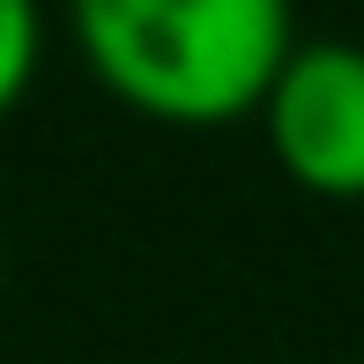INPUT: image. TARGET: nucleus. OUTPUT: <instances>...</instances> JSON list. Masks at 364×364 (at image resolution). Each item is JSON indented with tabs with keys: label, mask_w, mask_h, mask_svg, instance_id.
<instances>
[{
	"label": "nucleus",
	"mask_w": 364,
	"mask_h": 364,
	"mask_svg": "<svg viewBox=\"0 0 364 364\" xmlns=\"http://www.w3.org/2000/svg\"><path fill=\"white\" fill-rule=\"evenodd\" d=\"M90 75L156 127H230L297 53L290 0H68Z\"/></svg>",
	"instance_id": "f257e3e1"
},
{
	"label": "nucleus",
	"mask_w": 364,
	"mask_h": 364,
	"mask_svg": "<svg viewBox=\"0 0 364 364\" xmlns=\"http://www.w3.org/2000/svg\"><path fill=\"white\" fill-rule=\"evenodd\" d=\"M260 134L290 186L320 201H364V45L297 38L260 105Z\"/></svg>",
	"instance_id": "f03ea898"
},
{
	"label": "nucleus",
	"mask_w": 364,
	"mask_h": 364,
	"mask_svg": "<svg viewBox=\"0 0 364 364\" xmlns=\"http://www.w3.org/2000/svg\"><path fill=\"white\" fill-rule=\"evenodd\" d=\"M45 60V15L38 0H0V119L23 105V90L38 82Z\"/></svg>",
	"instance_id": "7ed1b4c3"
}]
</instances>
